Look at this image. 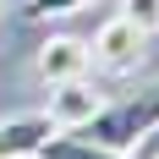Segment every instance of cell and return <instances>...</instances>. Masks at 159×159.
Returning a JSON list of instances; mask_svg holds the SVG:
<instances>
[{
    "label": "cell",
    "mask_w": 159,
    "mask_h": 159,
    "mask_svg": "<svg viewBox=\"0 0 159 159\" xmlns=\"http://www.w3.org/2000/svg\"><path fill=\"white\" fill-rule=\"evenodd\" d=\"M39 77L55 88V82H77L93 71V55H88V39H71V33H49L44 44H39Z\"/></svg>",
    "instance_id": "3957f363"
},
{
    "label": "cell",
    "mask_w": 159,
    "mask_h": 159,
    "mask_svg": "<svg viewBox=\"0 0 159 159\" xmlns=\"http://www.w3.org/2000/svg\"><path fill=\"white\" fill-rule=\"evenodd\" d=\"M115 16H126L143 39H148V33H159V0H121V11H115Z\"/></svg>",
    "instance_id": "52a82bcc"
},
{
    "label": "cell",
    "mask_w": 159,
    "mask_h": 159,
    "mask_svg": "<svg viewBox=\"0 0 159 159\" xmlns=\"http://www.w3.org/2000/svg\"><path fill=\"white\" fill-rule=\"evenodd\" d=\"M143 33L132 28L126 16H110V22H99V33L88 39V55H93V66H104V71H115V77H126V71H137L143 66Z\"/></svg>",
    "instance_id": "7a4b0ae2"
},
{
    "label": "cell",
    "mask_w": 159,
    "mask_h": 159,
    "mask_svg": "<svg viewBox=\"0 0 159 159\" xmlns=\"http://www.w3.org/2000/svg\"><path fill=\"white\" fill-rule=\"evenodd\" d=\"M22 6H28V16L49 22V16H71V11H82V6H93V0H22Z\"/></svg>",
    "instance_id": "ba28073f"
},
{
    "label": "cell",
    "mask_w": 159,
    "mask_h": 159,
    "mask_svg": "<svg viewBox=\"0 0 159 159\" xmlns=\"http://www.w3.org/2000/svg\"><path fill=\"white\" fill-rule=\"evenodd\" d=\"M49 132H55L49 115H16V121H0V159H33Z\"/></svg>",
    "instance_id": "5b68a950"
},
{
    "label": "cell",
    "mask_w": 159,
    "mask_h": 159,
    "mask_svg": "<svg viewBox=\"0 0 159 159\" xmlns=\"http://www.w3.org/2000/svg\"><path fill=\"white\" fill-rule=\"evenodd\" d=\"M33 159H137V154L99 148V143H88L82 132H49L44 143H39V154H33Z\"/></svg>",
    "instance_id": "8992f818"
},
{
    "label": "cell",
    "mask_w": 159,
    "mask_h": 159,
    "mask_svg": "<svg viewBox=\"0 0 159 159\" xmlns=\"http://www.w3.org/2000/svg\"><path fill=\"white\" fill-rule=\"evenodd\" d=\"M77 132L88 143H99V148L137 154V148L159 132V82L143 88V93H132V99H121V104H104V110H99L88 126H77Z\"/></svg>",
    "instance_id": "6da1fadb"
},
{
    "label": "cell",
    "mask_w": 159,
    "mask_h": 159,
    "mask_svg": "<svg viewBox=\"0 0 159 159\" xmlns=\"http://www.w3.org/2000/svg\"><path fill=\"white\" fill-rule=\"evenodd\" d=\"M143 159H159V154H143Z\"/></svg>",
    "instance_id": "9c48e42d"
},
{
    "label": "cell",
    "mask_w": 159,
    "mask_h": 159,
    "mask_svg": "<svg viewBox=\"0 0 159 159\" xmlns=\"http://www.w3.org/2000/svg\"><path fill=\"white\" fill-rule=\"evenodd\" d=\"M104 110V99H99V88L88 77H77V82H55L49 88V126L55 132H77V126H88L93 115Z\"/></svg>",
    "instance_id": "277c9868"
}]
</instances>
